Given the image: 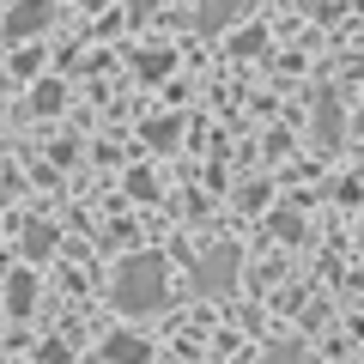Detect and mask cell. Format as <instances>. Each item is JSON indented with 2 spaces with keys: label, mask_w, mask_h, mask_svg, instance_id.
Returning <instances> with one entry per match:
<instances>
[{
  "label": "cell",
  "mask_w": 364,
  "mask_h": 364,
  "mask_svg": "<svg viewBox=\"0 0 364 364\" xmlns=\"http://www.w3.org/2000/svg\"><path fill=\"white\" fill-rule=\"evenodd\" d=\"M164 298H170V267L158 255H128L109 279V304L122 316H152L164 310Z\"/></svg>",
  "instance_id": "1"
},
{
  "label": "cell",
  "mask_w": 364,
  "mask_h": 364,
  "mask_svg": "<svg viewBox=\"0 0 364 364\" xmlns=\"http://www.w3.org/2000/svg\"><path fill=\"white\" fill-rule=\"evenodd\" d=\"M237 267H243V255H237L231 243L213 249V255H200V267H195V291H200V298H225V291L237 286Z\"/></svg>",
  "instance_id": "2"
},
{
  "label": "cell",
  "mask_w": 364,
  "mask_h": 364,
  "mask_svg": "<svg viewBox=\"0 0 364 364\" xmlns=\"http://www.w3.org/2000/svg\"><path fill=\"white\" fill-rule=\"evenodd\" d=\"M49 18H55V0H18L13 13H6V25H0V37H13V43L43 37V31H49Z\"/></svg>",
  "instance_id": "3"
},
{
  "label": "cell",
  "mask_w": 364,
  "mask_h": 364,
  "mask_svg": "<svg viewBox=\"0 0 364 364\" xmlns=\"http://www.w3.org/2000/svg\"><path fill=\"white\" fill-rule=\"evenodd\" d=\"M243 6L249 0H195V25L207 31V37H219L231 18H243Z\"/></svg>",
  "instance_id": "4"
},
{
  "label": "cell",
  "mask_w": 364,
  "mask_h": 364,
  "mask_svg": "<svg viewBox=\"0 0 364 364\" xmlns=\"http://www.w3.org/2000/svg\"><path fill=\"white\" fill-rule=\"evenodd\" d=\"M104 358L109 364H152V346H146L140 334H109L104 340Z\"/></svg>",
  "instance_id": "5"
},
{
  "label": "cell",
  "mask_w": 364,
  "mask_h": 364,
  "mask_svg": "<svg viewBox=\"0 0 364 364\" xmlns=\"http://www.w3.org/2000/svg\"><path fill=\"white\" fill-rule=\"evenodd\" d=\"M18 249H25L31 261H43L55 249V225H43V219H18Z\"/></svg>",
  "instance_id": "6"
},
{
  "label": "cell",
  "mask_w": 364,
  "mask_h": 364,
  "mask_svg": "<svg viewBox=\"0 0 364 364\" xmlns=\"http://www.w3.org/2000/svg\"><path fill=\"white\" fill-rule=\"evenodd\" d=\"M31 304H37V279H31L25 267H18V273H6V310H13V316H25Z\"/></svg>",
  "instance_id": "7"
},
{
  "label": "cell",
  "mask_w": 364,
  "mask_h": 364,
  "mask_svg": "<svg viewBox=\"0 0 364 364\" xmlns=\"http://www.w3.org/2000/svg\"><path fill=\"white\" fill-rule=\"evenodd\" d=\"M316 128H322V140H328V146L340 140V104H334V97H322V109H316Z\"/></svg>",
  "instance_id": "8"
},
{
  "label": "cell",
  "mask_w": 364,
  "mask_h": 364,
  "mask_svg": "<svg viewBox=\"0 0 364 364\" xmlns=\"http://www.w3.org/2000/svg\"><path fill=\"white\" fill-rule=\"evenodd\" d=\"M31 109H37V116H49V109H61V85H43L37 97H31Z\"/></svg>",
  "instance_id": "9"
},
{
  "label": "cell",
  "mask_w": 364,
  "mask_h": 364,
  "mask_svg": "<svg viewBox=\"0 0 364 364\" xmlns=\"http://www.w3.org/2000/svg\"><path fill=\"white\" fill-rule=\"evenodd\" d=\"M298 358H304V346H298V340H279V346L267 352V364H298Z\"/></svg>",
  "instance_id": "10"
}]
</instances>
